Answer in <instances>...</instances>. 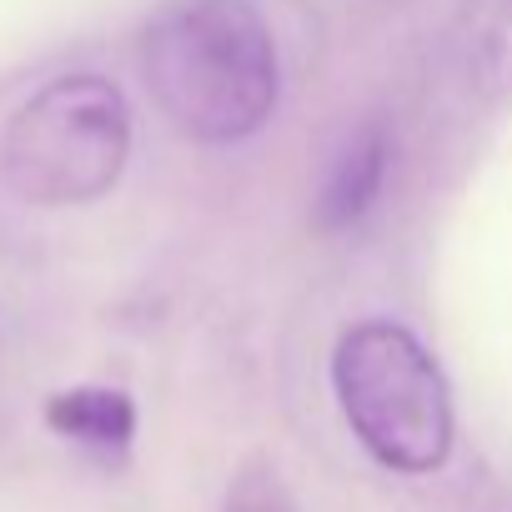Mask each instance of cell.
Returning <instances> with one entry per match:
<instances>
[{"instance_id":"5","label":"cell","mask_w":512,"mask_h":512,"mask_svg":"<svg viewBox=\"0 0 512 512\" xmlns=\"http://www.w3.org/2000/svg\"><path fill=\"white\" fill-rule=\"evenodd\" d=\"M452 56L482 106L512 101V0H467L452 26Z\"/></svg>"},{"instance_id":"3","label":"cell","mask_w":512,"mask_h":512,"mask_svg":"<svg viewBox=\"0 0 512 512\" xmlns=\"http://www.w3.org/2000/svg\"><path fill=\"white\" fill-rule=\"evenodd\" d=\"M6 181L31 206L101 201L131 161V106L116 81L71 71L46 81L6 126Z\"/></svg>"},{"instance_id":"1","label":"cell","mask_w":512,"mask_h":512,"mask_svg":"<svg viewBox=\"0 0 512 512\" xmlns=\"http://www.w3.org/2000/svg\"><path fill=\"white\" fill-rule=\"evenodd\" d=\"M156 111L196 146L256 136L282 96V56L256 0H166L141 31Z\"/></svg>"},{"instance_id":"6","label":"cell","mask_w":512,"mask_h":512,"mask_svg":"<svg viewBox=\"0 0 512 512\" xmlns=\"http://www.w3.org/2000/svg\"><path fill=\"white\" fill-rule=\"evenodd\" d=\"M46 427L96 457H126L136 437V402L121 387H66L46 402Z\"/></svg>"},{"instance_id":"2","label":"cell","mask_w":512,"mask_h":512,"mask_svg":"<svg viewBox=\"0 0 512 512\" xmlns=\"http://www.w3.org/2000/svg\"><path fill=\"white\" fill-rule=\"evenodd\" d=\"M332 392L352 437L387 472H437L452 452V387L397 322H357L332 352Z\"/></svg>"},{"instance_id":"4","label":"cell","mask_w":512,"mask_h":512,"mask_svg":"<svg viewBox=\"0 0 512 512\" xmlns=\"http://www.w3.org/2000/svg\"><path fill=\"white\" fill-rule=\"evenodd\" d=\"M387 166H392V136L382 121H367L347 136V146L337 151V161L327 166V181L317 191V226L322 231H352L372 201L382 196V181H387Z\"/></svg>"}]
</instances>
